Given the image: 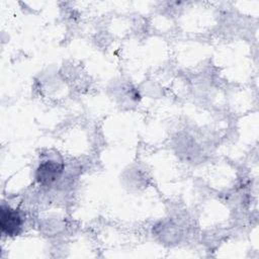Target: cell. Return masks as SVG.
Returning <instances> with one entry per match:
<instances>
[{
	"label": "cell",
	"instance_id": "6da1fadb",
	"mask_svg": "<svg viewBox=\"0 0 259 259\" xmlns=\"http://www.w3.org/2000/svg\"><path fill=\"white\" fill-rule=\"evenodd\" d=\"M23 220L19 211L8 205L2 204L0 210V227L3 234L17 236L22 228Z\"/></svg>",
	"mask_w": 259,
	"mask_h": 259
},
{
	"label": "cell",
	"instance_id": "7a4b0ae2",
	"mask_svg": "<svg viewBox=\"0 0 259 259\" xmlns=\"http://www.w3.org/2000/svg\"><path fill=\"white\" fill-rule=\"evenodd\" d=\"M63 171L64 165L62 162L56 160H46L38 165L35 173V178L37 182L41 185H52L61 177Z\"/></svg>",
	"mask_w": 259,
	"mask_h": 259
}]
</instances>
